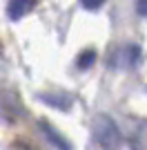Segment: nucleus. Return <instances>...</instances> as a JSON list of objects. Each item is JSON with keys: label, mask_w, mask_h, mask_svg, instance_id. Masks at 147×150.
<instances>
[{"label": "nucleus", "mask_w": 147, "mask_h": 150, "mask_svg": "<svg viewBox=\"0 0 147 150\" xmlns=\"http://www.w3.org/2000/svg\"><path fill=\"white\" fill-rule=\"evenodd\" d=\"M94 63H96V52H94V50L80 52L78 58H76V65H78V69H89Z\"/></svg>", "instance_id": "obj_5"}, {"label": "nucleus", "mask_w": 147, "mask_h": 150, "mask_svg": "<svg viewBox=\"0 0 147 150\" xmlns=\"http://www.w3.org/2000/svg\"><path fill=\"white\" fill-rule=\"evenodd\" d=\"M34 7H36V0H9V5H7V16L11 20H20L22 16H27Z\"/></svg>", "instance_id": "obj_2"}, {"label": "nucleus", "mask_w": 147, "mask_h": 150, "mask_svg": "<svg viewBox=\"0 0 147 150\" xmlns=\"http://www.w3.org/2000/svg\"><path fill=\"white\" fill-rule=\"evenodd\" d=\"M80 5L85 9H89V11H96V9H100L105 5V0H80Z\"/></svg>", "instance_id": "obj_7"}, {"label": "nucleus", "mask_w": 147, "mask_h": 150, "mask_svg": "<svg viewBox=\"0 0 147 150\" xmlns=\"http://www.w3.org/2000/svg\"><path fill=\"white\" fill-rule=\"evenodd\" d=\"M125 54H127V58H129V61H127L129 65H136V63H138V58H141V50H138L136 45H132V47H129Z\"/></svg>", "instance_id": "obj_6"}, {"label": "nucleus", "mask_w": 147, "mask_h": 150, "mask_svg": "<svg viewBox=\"0 0 147 150\" xmlns=\"http://www.w3.org/2000/svg\"><path fill=\"white\" fill-rule=\"evenodd\" d=\"M40 99H43L45 103H49V105L58 108V110H69V108H71V96L65 94V92H58V94L45 92V94H40Z\"/></svg>", "instance_id": "obj_4"}, {"label": "nucleus", "mask_w": 147, "mask_h": 150, "mask_svg": "<svg viewBox=\"0 0 147 150\" xmlns=\"http://www.w3.org/2000/svg\"><path fill=\"white\" fill-rule=\"evenodd\" d=\"M11 150H34L31 148L29 144H24V141H16V144H13V148Z\"/></svg>", "instance_id": "obj_9"}, {"label": "nucleus", "mask_w": 147, "mask_h": 150, "mask_svg": "<svg viewBox=\"0 0 147 150\" xmlns=\"http://www.w3.org/2000/svg\"><path fill=\"white\" fill-rule=\"evenodd\" d=\"M92 128H94V137H96V141L103 146L105 150H118V148H120L123 134H120L116 121L111 119V117H107V114H96Z\"/></svg>", "instance_id": "obj_1"}, {"label": "nucleus", "mask_w": 147, "mask_h": 150, "mask_svg": "<svg viewBox=\"0 0 147 150\" xmlns=\"http://www.w3.org/2000/svg\"><path fill=\"white\" fill-rule=\"evenodd\" d=\"M38 125L43 128V134H45V137H47V139H49V141H51V144H54L58 150H71V144H69L67 139L62 137V134L56 130L51 123H47V121H40Z\"/></svg>", "instance_id": "obj_3"}, {"label": "nucleus", "mask_w": 147, "mask_h": 150, "mask_svg": "<svg viewBox=\"0 0 147 150\" xmlns=\"http://www.w3.org/2000/svg\"><path fill=\"white\" fill-rule=\"evenodd\" d=\"M136 11L141 13L143 18H147V0H138L136 2Z\"/></svg>", "instance_id": "obj_8"}]
</instances>
